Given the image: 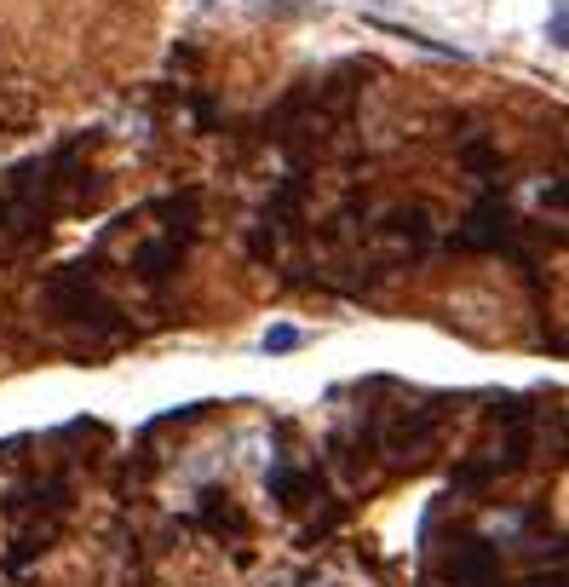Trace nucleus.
Segmentation results:
<instances>
[{
  "label": "nucleus",
  "mask_w": 569,
  "mask_h": 587,
  "mask_svg": "<svg viewBox=\"0 0 569 587\" xmlns=\"http://www.w3.org/2000/svg\"><path fill=\"white\" fill-rule=\"evenodd\" d=\"M52 306L64 311V317H69V323H75V329H87V334H104V340H115V334L127 329V323H121V311H115L110 300L98 294V282L87 277V259H81V265H69V271H58V277H52Z\"/></svg>",
  "instance_id": "1"
},
{
  "label": "nucleus",
  "mask_w": 569,
  "mask_h": 587,
  "mask_svg": "<svg viewBox=\"0 0 569 587\" xmlns=\"http://www.w3.org/2000/svg\"><path fill=\"white\" fill-rule=\"evenodd\" d=\"M501 582V547L483 536H455L449 564H443V582L432 587H495Z\"/></svg>",
  "instance_id": "2"
},
{
  "label": "nucleus",
  "mask_w": 569,
  "mask_h": 587,
  "mask_svg": "<svg viewBox=\"0 0 569 587\" xmlns=\"http://www.w3.org/2000/svg\"><path fill=\"white\" fill-rule=\"evenodd\" d=\"M460 248H472V254H501V248H512L518 254V242H512V208H506L495 190H483L478 208H472V219L455 231Z\"/></svg>",
  "instance_id": "3"
},
{
  "label": "nucleus",
  "mask_w": 569,
  "mask_h": 587,
  "mask_svg": "<svg viewBox=\"0 0 569 587\" xmlns=\"http://www.w3.org/2000/svg\"><path fill=\"white\" fill-rule=\"evenodd\" d=\"M265 484H271V495L282 501V507H294V501H305L311 490H322L317 472H294V467H271L265 472Z\"/></svg>",
  "instance_id": "4"
},
{
  "label": "nucleus",
  "mask_w": 569,
  "mask_h": 587,
  "mask_svg": "<svg viewBox=\"0 0 569 587\" xmlns=\"http://www.w3.org/2000/svg\"><path fill=\"white\" fill-rule=\"evenodd\" d=\"M202 524L207 530H219V536H242V513H236V501H230V495H219V490H207L202 495Z\"/></svg>",
  "instance_id": "5"
},
{
  "label": "nucleus",
  "mask_w": 569,
  "mask_h": 587,
  "mask_svg": "<svg viewBox=\"0 0 569 587\" xmlns=\"http://www.w3.org/2000/svg\"><path fill=\"white\" fill-rule=\"evenodd\" d=\"M374 29H380V35H397V41H409V47H420V52H437V58H466V52H460V47H449V41H432V35H420V29L380 24V18H374Z\"/></svg>",
  "instance_id": "6"
},
{
  "label": "nucleus",
  "mask_w": 569,
  "mask_h": 587,
  "mask_svg": "<svg viewBox=\"0 0 569 587\" xmlns=\"http://www.w3.org/2000/svg\"><path fill=\"white\" fill-rule=\"evenodd\" d=\"M299 340H305V334H299L294 323H271V329H265V352H294Z\"/></svg>",
  "instance_id": "7"
},
{
  "label": "nucleus",
  "mask_w": 569,
  "mask_h": 587,
  "mask_svg": "<svg viewBox=\"0 0 569 587\" xmlns=\"http://www.w3.org/2000/svg\"><path fill=\"white\" fill-rule=\"evenodd\" d=\"M253 12L259 18H305L311 6H299V0H253Z\"/></svg>",
  "instance_id": "8"
},
{
  "label": "nucleus",
  "mask_w": 569,
  "mask_h": 587,
  "mask_svg": "<svg viewBox=\"0 0 569 587\" xmlns=\"http://www.w3.org/2000/svg\"><path fill=\"white\" fill-rule=\"evenodd\" d=\"M547 41H552V47H564V41H569V12H564V0H552V29H547Z\"/></svg>",
  "instance_id": "9"
},
{
  "label": "nucleus",
  "mask_w": 569,
  "mask_h": 587,
  "mask_svg": "<svg viewBox=\"0 0 569 587\" xmlns=\"http://www.w3.org/2000/svg\"><path fill=\"white\" fill-rule=\"evenodd\" d=\"M305 587H340V582H334V576H311Z\"/></svg>",
  "instance_id": "10"
},
{
  "label": "nucleus",
  "mask_w": 569,
  "mask_h": 587,
  "mask_svg": "<svg viewBox=\"0 0 569 587\" xmlns=\"http://www.w3.org/2000/svg\"><path fill=\"white\" fill-rule=\"evenodd\" d=\"M202 6H219V0H202Z\"/></svg>",
  "instance_id": "11"
}]
</instances>
